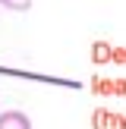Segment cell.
Instances as JSON below:
<instances>
[{
    "label": "cell",
    "instance_id": "obj_1",
    "mask_svg": "<svg viewBox=\"0 0 126 129\" xmlns=\"http://www.w3.org/2000/svg\"><path fill=\"white\" fill-rule=\"evenodd\" d=\"M0 129H32V120L22 110H3L0 113Z\"/></svg>",
    "mask_w": 126,
    "mask_h": 129
},
{
    "label": "cell",
    "instance_id": "obj_2",
    "mask_svg": "<svg viewBox=\"0 0 126 129\" xmlns=\"http://www.w3.org/2000/svg\"><path fill=\"white\" fill-rule=\"evenodd\" d=\"M0 6H6V10H13V13H25L32 6V0H0Z\"/></svg>",
    "mask_w": 126,
    "mask_h": 129
}]
</instances>
